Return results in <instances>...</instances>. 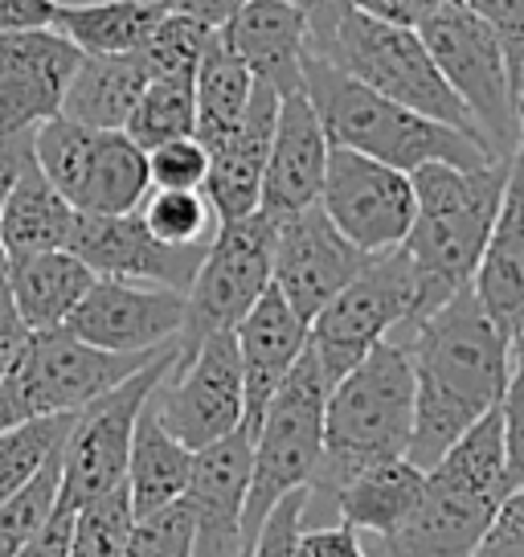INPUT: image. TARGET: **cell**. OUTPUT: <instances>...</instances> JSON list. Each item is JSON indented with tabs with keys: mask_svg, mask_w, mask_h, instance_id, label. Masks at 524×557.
Returning a JSON list of instances; mask_svg holds the SVG:
<instances>
[{
	"mask_svg": "<svg viewBox=\"0 0 524 557\" xmlns=\"http://www.w3.org/2000/svg\"><path fill=\"white\" fill-rule=\"evenodd\" d=\"M516 111H521V123H524V66L516 70Z\"/></svg>",
	"mask_w": 524,
	"mask_h": 557,
	"instance_id": "db71d44e",
	"label": "cell"
},
{
	"mask_svg": "<svg viewBox=\"0 0 524 557\" xmlns=\"http://www.w3.org/2000/svg\"><path fill=\"white\" fill-rule=\"evenodd\" d=\"M127 136L140 144L144 152L157 148L164 139L192 136L197 132V95L192 78H148L140 103L123 127Z\"/></svg>",
	"mask_w": 524,
	"mask_h": 557,
	"instance_id": "836d02e7",
	"label": "cell"
},
{
	"mask_svg": "<svg viewBox=\"0 0 524 557\" xmlns=\"http://www.w3.org/2000/svg\"><path fill=\"white\" fill-rule=\"evenodd\" d=\"M373 255L352 246L324 206L315 201L308 209L275 218V250H271V283L279 287L287 304L296 308L308 324L328 299L352 283L369 267Z\"/></svg>",
	"mask_w": 524,
	"mask_h": 557,
	"instance_id": "9a60e30c",
	"label": "cell"
},
{
	"mask_svg": "<svg viewBox=\"0 0 524 557\" xmlns=\"http://www.w3.org/2000/svg\"><path fill=\"white\" fill-rule=\"evenodd\" d=\"M438 304L422 283L406 246L373 255L361 275L345 283L308 324V348L324 369L328 385L340 382L373 345L410 332Z\"/></svg>",
	"mask_w": 524,
	"mask_h": 557,
	"instance_id": "8992f818",
	"label": "cell"
},
{
	"mask_svg": "<svg viewBox=\"0 0 524 557\" xmlns=\"http://www.w3.org/2000/svg\"><path fill=\"white\" fill-rule=\"evenodd\" d=\"M303 496H308V487L287 492L279 505L266 512L259 537L250 545V557H296V537L299 524H303Z\"/></svg>",
	"mask_w": 524,
	"mask_h": 557,
	"instance_id": "b9f144b4",
	"label": "cell"
},
{
	"mask_svg": "<svg viewBox=\"0 0 524 557\" xmlns=\"http://www.w3.org/2000/svg\"><path fill=\"white\" fill-rule=\"evenodd\" d=\"M140 218L164 243H210L217 230V213L205 189H148Z\"/></svg>",
	"mask_w": 524,
	"mask_h": 557,
	"instance_id": "d590c367",
	"label": "cell"
},
{
	"mask_svg": "<svg viewBox=\"0 0 524 557\" xmlns=\"http://www.w3.org/2000/svg\"><path fill=\"white\" fill-rule=\"evenodd\" d=\"M157 0H90L58 4L53 29L66 34L83 53H136L160 25Z\"/></svg>",
	"mask_w": 524,
	"mask_h": 557,
	"instance_id": "1f68e13d",
	"label": "cell"
},
{
	"mask_svg": "<svg viewBox=\"0 0 524 557\" xmlns=\"http://www.w3.org/2000/svg\"><path fill=\"white\" fill-rule=\"evenodd\" d=\"M422 480H426V471L419 463H410L406 455L402 459H385V463H369L336 487L315 524L345 521L357 533H369L377 541L394 537L419 505Z\"/></svg>",
	"mask_w": 524,
	"mask_h": 557,
	"instance_id": "d4e9b609",
	"label": "cell"
},
{
	"mask_svg": "<svg viewBox=\"0 0 524 557\" xmlns=\"http://www.w3.org/2000/svg\"><path fill=\"white\" fill-rule=\"evenodd\" d=\"M123 557H192V512L185 496L148 517H136Z\"/></svg>",
	"mask_w": 524,
	"mask_h": 557,
	"instance_id": "f35d334b",
	"label": "cell"
},
{
	"mask_svg": "<svg viewBox=\"0 0 524 557\" xmlns=\"http://www.w3.org/2000/svg\"><path fill=\"white\" fill-rule=\"evenodd\" d=\"M419 37L442 70L447 87L459 95L475 123V136L496 160L516 157L521 111H516V74L508 66L504 41L488 21H479L463 0H447L419 25Z\"/></svg>",
	"mask_w": 524,
	"mask_h": 557,
	"instance_id": "9c48e42d",
	"label": "cell"
},
{
	"mask_svg": "<svg viewBox=\"0 0 524 557\" xmlns=\"http://www.w3.org/2000/svg\"><path fill=\"white\" fill-rule=\"evenodd\" d=\"M29 160H34V132H0V201Z\"/></svg>",
	"mask_w": 524,
	"mask_h": 557,
	"instance_id": "816d5d0a",
	"label": "cell"
},
{
	"mask_svg": "<svg viewBox=\"0 0 524 557\" xmlns=\"http://www.w3.org/2000/svg\"><path fill=\"white\" fill-rule=\"evenodd\" d=\"M238 336V357H242V389H246V435H254L266 401L287 382L299 352L308 348V320L287 304L279 287L271 283L259 296V304L242 315L234 329Z\"/></svg>",
	"mask_w": 524,
	"mask_h": 557,
	"instance_id": "44dd1931",
	"label": "cell"
},
{
	"mask_svg": "<svg viewBox=\"0 0 524 557\" xmlns=\"http://www.w3.org/2000/svg\"><path fill=\"white\" fill-rule=\"evenodd\" d=\"M250 487V435L217 438L192 459L185 505L192 512V557H250L242 533Z\"/></svg>",
	"mask_w": 524,
	"mask_h": 557,
	"instance_id": "d6986e66",
	"label": "cell"
},
{
	"mask_svg": "<svg viewBox=\"0 0 524 557\" xmlns=\"http://www.w3.org/2000/svg\"><path fill=\"white\" fill-rule=\"evenodd\" d=\"M398 341H406L414 369V438L406 459L426 471L467 426L500 406L512 373V336L467 283Z\"/></svg>",
	"mask_w": 524,
	"mask_h": 557,
	"instance_id": "6da1fadb",
	"label": "cell"
},
{
	"mask_svg": "<svg viewBox=\"0 0 524 557\" xmlns=\"http://www.w3.org/2000/svg\"><path fill=\"white\" fill-rule=\"evenodd\" d=\"M205 41H210L205 25H197L189 17H176V13H164L160 25L148 34V41L136 53H140L148 78H192L201 53H205Z\"/></svg>",
	"mask_w": 524,
	"mask_h": 557,
	"instance_id": "8d00e7d4",
	"label": "cell"
},
{
	"mask_svg": "<svg viewBox=\"0 0 524 557\" xmlns=\"http://www.w3.org/2000/svg\"><path fill=\"white\" fill-rule=\"evenodd\" d=\"M83 50L53 25L0 34V132H34L62 111Z\"/></svg>",
	"mask_w": 524,
	"mask_h": 557,
	"instance_id": "ac0fdd59",
	"label": "cell"
},
{
	"mask_svg": "<svg viewBox=\"0 0 524 557\" xmlns=\"http://www.w3.org/2000/svg\"><path fill=\"white\" fill-rule=\"evenodd\" d=\"M29 336H34V329L21 320L17 296H13V283H9V262L0 255V373L17 361Z\"/></svg>",
	"mask_w": 524,
	"mask_h": 557,
	"instance_id": "bcb514c9",
	"label": "cell"
},
{
	"mask_svg": "<svg viewBox=\"0 0 524 557\" xmlns=\"http://www.w3.org/2000/svg\"><path fill=\"white\" fill-rule=\"evenodd\" d=\"M508 169L512 160H491L484 169H459L447 160H431L410 173L414 222L402 246L410 250L435 304H442L451 292L467 287L475 278L491 222L500 213Z\"/></svg>",
	"mask_w": 524,
	"mask_h": 557,
	"instance_id": "5b68a950",
	"label": "cell"
},
{
	"mask_svg": "<svg viewBox=\"0 0 524 557\" xmlns=\"http://www.w3.org/2000/svg\"><path fill=\"white\" fill-rule=\"evenodd\" d=\"M479 21H488L496 37L504 41L512 74L524 66V0H463Z\"/></svg>",
	"mask_w": 524,
	"mask_h": 557,
	"instance_id": "ee69618b",
	"label": "cell"
},
{
	"mask_svg": "<svg viewBox=\"0 0 524 557\" xmlns=\"http://www.w3.org/2000/svg\"><path fill=\"white\" fill-rule=\"evenodd\" d=\"M62 463V459H58ZM58 463L37 471L25 487L0 500V557H13L58 508Z\"/></svg>",
	"mask_w": 524,
	"mask_h": 557,
	"instance_id": "74e56055",
	"label": "cell"
},
{
	"mask_svg": "<svg viewBox=\"0 0 524 557\" xmlns=\"http://www.w3.org/2000/svg\"><path fill=\"white\" fill-rule=\"evenodd\" d=\"M472 287L491 320L508 336H516L524 324V123L516 157L508 169L504 197H500V213L491 222L488 246L479 255Z\"/></svg>",
	"mask_w": 524,
	"mask_h": 557,
	"instance_id": "cb8c5ba5",
	"label": "cell"
},
{
	"mask_svg": "<svg viewBox=\"0 0 524 557\" xmlns=\"http://www.w3.org/2000/svg\"><path fill=\"white\" fill-rule=\"evenodd\" d=\"M229 50L246 70L275 95L303 90V58H308V13L291 0H246L222 25Z\"/></svg>",
	"mask_w": 524,
	"mask_h": 557,
	"instance_id": "603a6c76",
	"label": "cell"
},
{
	"mask_svg": "<svg viewBox=\"0 0 524 557\" xmlns=\"http://www.w3.org/2000/svg\"><path fill=\"white\" fill-rule=\"evenodd\" d=\"M500 426H504V463L512 487H524V357L512 348V373L500 398Z\"/></svg>",
	"mask_w": 524,
	"mask_h": 557,
	"instance_id": "60d3db41",
	"label": "cell"
},
{
	"mask_svg": "<svg viewBox=\"0 0 524 557\" xmlns=\"http://www.w3.org/2000/svg\"><path fill=\"white\" fill-rule=\"evenodd\" d=\"M320 206L352 246H361L365 255H385V250L402 246L410 234L414 185L402 169L333 144Z\"/></svg>",
	"mask_w": 524,
	"mask_h": 557,
	"instance_id": "5bb4252c",
	"label": "cell"
},
{
	"mask_svg": "<svg viewBox=\"0 0 524 557\" xmlns=\"http://www.w3.org/2000/svg\"><path fill=\"white\" fill-rule=\"evenodd\" d=\"M71 529H74V512L58 505L50 521L41 524L13 557H66V549H71Z\"/></svg>",
	"mask_w": 524,
	"mask_h": 557,
	"instance_id": "c3c4849f",
	"label": "cell"
},
{
	"mask_svg": "<svg viewBox=\"0 0 524 557\" xmlns=\"http://www.w3.org/2000/svg\"><path fill=\"white\" fill-rule=\"evenodd\" d=\"M512 492L504 463L500 406L454 438L426 468L422 496L394 537L377 541L382 557H472L491 517Z\"/></svg>",
	"mask_w": 524,
	"mask_h": 557,
	"instance_id": "3957f363",
	"label": "cell"
},
{
	"mask_svg": "<svg viewBox=\"0 0 524 557\" xmlns=\"http://www.w3.org/2000/svg\"><path fill=\"white\" fill-rule=\"evenodd\" d=\"M352 9H361L369 17L389 21V25H406V29H419L422 21L438 13L447 0H349Z\"/></svg>",
	"mask_w": 524,
	"mask_h": 557,
	"instance_id": "7dc6e473",
	"label": "cell"
},
{
	"mask_svg": "<svg viewBox=\"0 0 524 557\" xmlns=\"http://www.w3.org/2000/svg\"><path fill=\"white\" fill-rule=\"evenodd\" d=\"M58 0H0V34L4 29H46L53 25Z\"/></svg>",
	"mask_w": 524,
	"mask_h": 557,
	"instance_id": "f5cc1de1",
	"label": "cell"
},
{
	"mask_svg": "<svg viewBox=\"0 0 524 557\" xmlns=\"http://www.w3.org/2000/svg\"><path fill=\"white\" fill-rule=\"evenodd\" d=\"M4 262H9V283L17 296L21 320L34 332L62 329L66 315L78 308V299L90 292V283L99 278L74 250H37V255H13Z\"/></svg>",
	"mask_w": 524,
	"mask_h": 557,
	"instance_id": "f1b7e54d",
	"label": "cell"
},
{
	"mask_svg": "<svg viewBox=\"0 0 524 557\" xmlns=\"http://www.w3.org/2000/svg\"><path fill=\"white\" fill-rule=\"evenodd\" d=\"M296 557H369L361 545V533L345 521H324V524H299Z\"/></svg>",
	"mask_w": 524,
	"mask_h": 557,
	"instance_id": "f6af8a7d",
	"label": "cell"
},
{
	"mask_svg": "<svg viewBox=\"0 0 524 557\" xmlns=\"http://www.w3.org/2000/svg\"><path fill=\"white\" fill-rule=\"evenodd\" d=\"M78 209L50 185V176L29 160L17 173L13 189L0 201V250L13 255H37V250H66Z\"/></svg>",
	"mask_w": 524,
	"mask_h": 557,
	"instance_id": "83f0119b",
	"label": "cell"
},
{
	"mask_svg": "<svg viewBox=\"0 0 524 557\" xmlns=\"http://www.w3.org/2000/svg\"><path fill=\"white\" fill-rule=\"evenodd\" d=\"M414 438V369L406 341L389 336L333 382L324 401V459L303 496V524H315L352 471L402 459Z\"/></svg>",
	"mask_w": 524,
	"mask_h": 557,
	"instance_id": "7a4b0ae2",
	"label": "cell"
},
{
	"mask_svg": "<svg viewBox=\"0 0 524 557\" xmlns=\"http://www.w3.org/2000/svg\"><path fill=\"white\" fill-rule=\"evenodd\" d=\"M164 348L111 352V348L78 341L66 329L34 332L17 361L0 373V426L37 414H78L83 406L103 398L107 389H115L132 373L152 366Z\"/></svg>",
	"mask_w": 524,
	"mask_h": 557,
	"instance_id": "ba28073f",
	"label": "cell"
},
{
	"mask_svg": "<svg viewBox=\"0 0 524 557\" xmlns=\"http://www.w3.org/2000/svg\"><path fill=\"white\" fill-rule=\"evenodd\" d=\"M132 524H136V512H132L127 484L111 487V492L95 496L90 505H83L74 512L66 557H123Z\"/></svg>",
	"mask_w": 524,
	"mask_h": 557,
	"instance_id": "e575fe53",
	"label": "cell"
},
{
	"mask_svg": "<svg viewBox=\"0 0 524 557\" xmlns=\"http://www.w3.org/2000/svg\"><path fill=\"white\" fill-rule=\"evenodd\" d=\"M512 348H516V352H521V357H524V324H521V332L512 336Z\"/></svg>",
	"mask_w": 524,
	"mask_h": 557,
	"instance_id": "11a10c76",
	"label": "cell"
},
{
	"mask_svg": "<svg viewBox=\"0 0 524 557\" xmlns=\"http://www.w3.org/2000/svg\"><path fill=\"white\" fill-rule=\"evenodd\" d=\"M205 173H210V152L197 136H176L148 148L152 189H201Z\"/></svg>",
	"mask_w": 524,
	"mask_h": 557,
	"instance_id": "ab89813d",
	"label": "cell"
},
{
	"mask_svg": "<svg viewBox=\"0 0 524 557\" xmlns=\"http://www.w3.org/2000/svg\"><path fill=\"white\" fill-rule=\"evenodd\" d=\"M192 459H197V451L185 447L160 422L157 401L148 394V401L140 406V418H136V431H132L127 471H123V484H127V496H132V512L148 517V512L180 500L189 492Z\"/></svg>",
	"mask_w": 524,
	"mask_h": 557,
	"instance_id": "484cf974",
	"label": "cell"
},
{
	"mask_svg": "<svg viewBox=\"0 0 524 557\" xmlns=\"http://www.w3.org/2000/svg\"><path fill=\"white\" fill-rule=\"evenodd\" d=\"M173 361L176 345L164 348L152 366H144L140 373H132L123 385L107 389L103 398H95L74 414L71 438H66L62 463H58V505L78 512L95 496L123 484L140 406L157 389L160 377L173 369Z\"/></svg>",
	"mask_w": 524,
	"mask_h": 557,
	"instance_id": "7c38bea8",
	"label": "cell"
},
{
	"mask_svg": "<svg viewBox=\"0 0 524 557\" xmlns=\"http://www.w3.org/2000/svg\"><path fill=\"white\" fill-rule=\"evenodd\" d=\"M303 95L312 99L333 144L394 164L402 173H414L431 160H447L459 169H484L496 160L484 148V139H475L472 132H459L451 123H438L385 99L312 50L303 58Z\"/></svg>",
	"mask_w": 524,
	"mask_h": 557,
	"instance_id": "277c9868",
	"label": "cell"
},
{
	"mask_svg": "<svg viewBox=\"0 0 524 557\" xmlns=\"http://www.w3.org/2000/svg\"><path fill=\"white\" fill-rule=\"evenodd\" d=\"M189 299L176 287L99 275L62 329L111 352H152L185 332Z\"/></svg>",
	"mask_w": 524,
	"mask_h": 557,
	"instance_id": "2e32d148",
	"label": "cell"
},
{
	"mask_svg": "<svg viewBox=\"0 0 524 557\" xmlns=\"http://www.w3.org/2000/svg\"><path fill=\"white\" fill-rule=\"evenodd\" d=\"M275 115H279V95L254 83L246 120L229 132V136L205 144L210 152V173H205V197H210L217 222L229 218H246L259 209L262 197V173H266V157H271V136H275Z\"/></svg>",
	"mask_w": 524,
	"mask_h": 557,
	"instance_id": "7402d4cb",
	"label": "cell"
},
{
	"mask_svg": "<svg viewBox=\"0 0 524 557\" xmlns=\"http://www.w3.org/2000/svg\"><path fill=\"white\" fill-rule=\"evenodd\" d=\"M164 13H176V17H189L205 29H222L246 0H157Z\"/></svg>",
	"mask_w": 524,
	"mask_h": 557,
	"instance_id": "f907efd6",
	"label": "cell"
},
{
	"mask_svg": "<svg viewBox=\"0 0 524 557\" xmlns=\"http://www.w3.org/2000/svg\"><path fill=\"white\" fill-rule=\"evenodd\" d=\"M328 377L315 361L312 348L299 352L287 382L266 401L259 426L250 435V487H246V549L259 537L266 512L279 505L287 492L312 484L315 468L324 459V401Z\"/></svg>",
	"mask_w": 524,
	"mask_h": 557,
	"instance_id": "52a82bcc",
	"label": "cell"
},
{
	"mask_svg": "<svg viewBox=\"0 0 524 557\" xmlns=\"http://www.w3.org/2000/svg\"><path fill=\"white\" fill-rule=\"evenodd\" d=\"M472 557H524V487H512Z\"/></svg>",
	"mask_w": 524,
	"mask_h": 557,
	"instance_id": "7bdbcfd3",
	"label": "cell"
},
{
	"mask_svg": "<svg viewBox=\"0 0 524 557\" xmlns=\"http://www.w3.org/2000/svg\"><path fill=\"white\" fill-rule=\"evenodd\" d=\"M291 4H299L308 13V50L312 53H320L328 46V37L340 25V17L352 9L349 0H291Z\"/></svg>",
	"mask_w": 524,
	"mask_h": 557,
	"instance_id": "681fc988",
	"label": "cell"
},
{
	"mask_svg": "<svg viewBox=\"0 0 524 557\" xmlns=\"http://www.w3.org/2000/svg\"><path fill=\"white\" fill-rule=\"evenodd\" d=\"M144 87H148V70L140 53H83L58 115L95 132H123Z\"/></svg>",
	"mask_w": 524,
	"mask_h": 557,
	"instance_id": "4316f807",
	"label": "cell"
},
{
	"mask_svg": "<svg viewBox=\"0 0 524 557\" xmlns=\"http://www.w3.org/2000/svg\"><path fill=\"white\" fill-rule=\"evenodd\" d=\"M271 250H275L271 213L254 209L246 218L217 222L210 250L185 292L189 312H185V332L176 336V361L189 357L210 332H234L242 324V315L271 287Z\"/></svg>",
	"mask_w": 524,
	"mask_h": 557,
	"instance_id": "8fae6325",
	"label": "cell"
},
{
	"mask_svg": "<svg viewBox=\"0 0 524 557\" xmlns=\"http://www.w3.org/2000/svg\"><path fill=\"white\" fill-rule=\"evenodd\" d=\"M254 83L259 78L246 70V62L238 53L229 50L222 29H210L205 53H201L197 74H192V95H197V132L192 136L201 139V144L229 136L246 120Z\"/></svg>",
	"mask_w": 524,
	"mask_h": 557,
	"instance_id": "4dcf8cb0",
	"label": "cell"
},
{
	"mask_svg": "<svg viewBox=\"0 0 524 557\" xmlns=\"http://www.w3.org/2000/svg\"><path fill=\"white\" fill-rule=\"evenodd\" d=\"M74 414H37L0 426V500L62 459Z\"/></svg>",
	"mask_w": 524,
	"mask_h": 557,
	"instance_id": "d6a6232c",
	"label": "cell"
},
{
	"mask_svg": "<svg viewBox=\"0 0 524 557\" xmlns=\"http://www.w3.org/2000/svg\"><path fill=\"white\" fill-rule=\"evenodd\" d=\"M152 189L148 152L127 132H95L71 206L78 213H132Z\"/></svg>",
	"mask_w": 524,
	"mask_h": 557,
	"instance_id": "f546056e",
	"label": "cell"
},
{
	"mask_svg": "<svg viewBox=\"0 0 524 557\" xmlns=\"http://www.w3.org/2000/svg\"><path fill=\"white\" fill-rule=\"evenodd\" d=\"M66 250H74L95 275L189 292L210 243H164L144 226L140 209H132V213H78Z\"/></svg>",
	"mask_w": 524,
	"mask_h": 557,
	"instance_id": "e0dca14e",
	"label": "cell"
},
{
	"mask_svg": "<svg viewBox=\"0 0 524 557\" xmlns=\"http://www.w3.org/2000/svg\"><path fill=\"white\" fill-rule=\"evenodd\" d=\"M328 152H333V139L315 115L312 99L303 90L283 95L275 136H271V157H266V173H262V213L283 218V213L315 206L320 189H324V173H328Z\"/></svg>",
	"mask_w": 524,
	"mask_h": 557,
	"instance_id": "ffe728a7",
	"label": "cell"
},
{
	"mask_svg": "<svg viewBox=\"0 0 524 557\" xmlns=\"http://www.w3.org/2000/svg\"><path fill=\"white\" fill-rule=\"evenodd\" d=\"M152 401L160 410V422L192 451H201V447H210L234 431H246L238 336L210 332L189 357L173 361V369L152 389Z\"/></svg>",
	"mask_w": 524,
	"mask_h": 557,
	"instance_id": "4fadbf2b",
	"label": "cell"
},
{
	"mask_svg": "<svg viewBox=\"0 0 524 557\" xmlns=\"http://www.w3.org/2000/svg\"><path fill=\"white\" fill-rule=\"evenodd\" d=\"M320 58H328L333 66H340L345 74H352L357 83L373 87L385 99L475 136L467 107L459 103V95L447 87V78L435 66V58H431L426 41L419 37V29L389 25V21L361 13V9H349L333 29V37H328V46L320 50Z\"/></svg>",
	"mask_w": 524,
	"mask_h": 557,
	"instance_id": "30bf717a",
	"label": "cell"
}]
</instances>
